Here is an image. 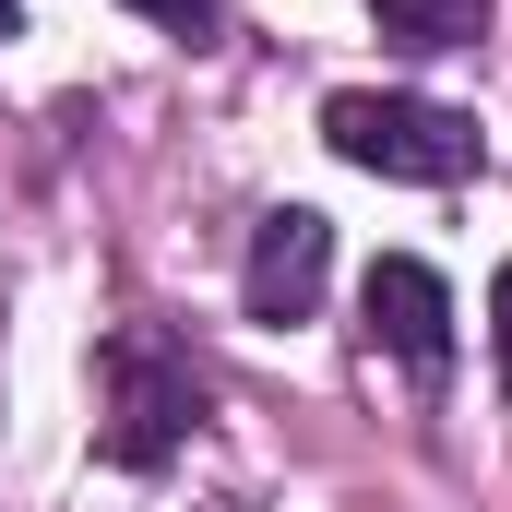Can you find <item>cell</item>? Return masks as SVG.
<instances>
[{"label": "cell", "instance_id": "7a4b0ae2", "mask_svg": "<svg viewBox=\"0 0 512 512\" xmlns=\"http://www.w3.org/2000/svg\"><path fill=\"white\" fill-rule=\"evenodd\" d=\"M322 143L346 167H370V179H417V191H453L477 167V120L465 108H441V96H370V84H346L322 108Z\"/></svg>", "mask_w": 512, "mask_h": 512}, {"label": "cell", "instance_id": "8992f818", "mask_svg": "<svg viewBox=\"0 0 512 512\" xmlns=\"http://www.w3.org/2000/svg\"><path fill=\"white\" fill-rule=\"evenodd\" d=\"M131 12H143V24H167V36H191V48H203V36H215V24H227V12H215V0H131Z\"/></svg>", "mask_w": 512, "mask_h": 512}, {"label": "cell", "instance_id": "277c9868", "mask_svg": "<svg viewBox=\"0 0 512 512\" xmlns=\"http://www.w3.org/2000/svg\"><path fill=\"white\" fill-rule=\"evenodd\" d=\"M370 346H393L417 382L453 358V298H441V274L417 251H393V262H370Z\"/></svg>", "mask_w": 512, "mask_h": 512}, {"label": "cell", "instance_id": "52a82bcc", "mask_svg": "<svg viewBox=\"0 0 512 512\" xmlns=\"http://www.w3.org/2000/svg\"><path fill=\"white\" fill-rule=\"evenodd\" d=\"M489 346H501V393H512V262H501V286H489Z\"/></svg>", "mask_w": 512, "mask_h": 512}, {"label": "cell", "instance_id": "5b68a950", "mask_svg": "<svg viewBox=\"0 0 512 512\" xmlns=\"http://www.w3.org/2000/svg\"><path fill=\"white\" fill-rule=\"evenodd\" d=\"M370 24H382L393 48L441 60V48H477L489 36V0H370Z\"/></svg>", "mask_w": 512, "mask_h": 512}, {"label": "cell", "instance_id": "6da1fadb", "mask_svg": "<svg viewBox=\"0 0 512 512\" xmlns=\"http://www.w3.org/2000/svg\"><path fill=\"white\" fill-rule=\"evenodd\" d=\"M191 429H203V370H191L167 334H143V322L108 334V346H96V441H108V465L143 477V465H167Z\"/></svg>", "mask_w": 512, "mask_h": 512}, {"label": "cell", "instance_id": "3957f363", "mask_svg": "<svg viewBox=\"0 0 512 512\" xmlns=\"http://www.w3.org/2000/svg\"><path fill=\"white\" fill-rule=\"evenodd\" d=\"M322 274H334V227H322L310 203H274L251 227L239 298H251V322H310V310H322Z\"/></svg>", "mask_w": 512, "mask_h": 512}, {"label": "cell", "instance_id": "ba28073f", "mask_svg": "<svg viewBox=\"0 0 512 512\" xmlns=\"http://www.w3.org/2000/svg\"><path fill=\"white\" fill-rule=\"evenodd\" d=\"M0 36H12V0H0Z\"/></svg>", "mask_w": 512, "mask_h": 512}]
</instances>
